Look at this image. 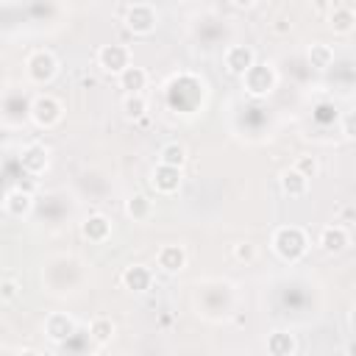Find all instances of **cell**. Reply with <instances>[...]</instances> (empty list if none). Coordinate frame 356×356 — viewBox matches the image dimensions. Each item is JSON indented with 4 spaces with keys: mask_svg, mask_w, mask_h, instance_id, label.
<instances>
[{
    "mask_svg": "<svg viewBox=\"0 0 356 356\" xmlns=\"http://www.w3.org/2000/svg\"><path fill=\"white\" fill-rule=\"evenodd\" d=\"M306 245H309V239H306L303 228H298V225H284V228H278L275 236H273L275 253H278L281 259H286V261H298V259L306 253Z\"/></svg>",
    "mask_w": 356,
    "mask_h": 356,
    "instance_id": "6da1fadb",
    "label": "cell"
},
{
    "mask_svg": "<svg viewBox=\"0 0 356 356\" xmlns=\"http://www.w3.org/2000/svg\"><path fill=\"white\" fill-rule=\"evenodd\" d=\"M275 81H278V75H275L273 64H259V61L242 75L245 92H248L250 97H264V95H270V92L275 89Z\"/></svg>",
    "mask_w": 356,
    "mask_h": 356,
    "instance_id": "7a4b0ae2",
    "label": "cell"
},
{
    "mask_svg": "<svg viewBox=\"0 0 356 356\" xmlns=\"http://www.w3.org/2000/svg\"><path fill=\"white\" fill-rule=\"evenodd\" d=\"M156 19H159V14L150 3H134L125 8V28L139 36H147L156 28Z\"/></svg>",
    "mask_w": 356,
    "mask_h": 356,
    "instance_id": "3957f363",
    "label": "cell"
},
{
    "mask_svg": "<svg viewBox=\"0 0 356 356\" xmlns=\"http://www.w3.org/2000/svg\"><path fill=\"white\" fill-rule=\"evenodd\" d=\"M31 117H33L36 125H42V128H53L56 122H61L64 108H61V103H58L53 95H39V97L31 103Z\"/></svg>",
    "mask_w": 356,
    "mask_h": 356,
    "instance_id": "277c9868",
    "label": "cell"
},
{
    "mask_svg": "<svg viewBox=\"0 0 356 356\" xmlns=\"http://www.w3.org/2000/svg\"><path fill=\"white\" fill-rule=\"evenodd\" d=\"M97 67H100L103 72L120 75L122 70L131 67V53H128V47H122V44H103V47L97 50Z\"/></svg>",
    "mask_w": 356,
    "mask_h": 356,
    "instance_id": "5b68a950",
    "label": "cell"
},
{
    "mask_svg": "<svg viewBox=\"0 0 356 356\" xmlns=\"http://www.w3.org/2000/svg\"><path fill=\"white\" fill-rule=\"evenodd\" d=\"M56 72H58V61H56L53 53H47V50H36V53H31V58H28V75H31L36 83H47V81H53Z\"/></svg>",
    "mask_w": 356,
    "mask_h": 356,
    "instance_id": "8992f818",
    "label": "cell"
},
{
    "mask_svg": "<svg viewBox=\"0 0 356 356\" xmlns=\"http://www.w3.org/2000/svg\"><path fill=\"white\" fill-rule=\"evenodd\" d=\"M253 64H256V53H253L250 47L234 44V47L225 50V70H228L231 75H245Z\"/></svg>",
    "mask_w": 356,
    "mask_h": 356,
    "instance_id": "52a82bcc",
    "label": "cell"
},
{
    "mask_svg": "<svg viewBox=\"0 0 356 356\" xmlns=\"http://www.w3.org/2000/svg\"><path fill=\"white\" fill-rule=\"evenodd\" d=\"M328 25H331L334 33L348 36V33L353 31V25H356V11H353V6H350V3H334V6H331V14H328Z\"/></svg>",
    "mask_w": 356,
    "mask_h": 356,
    "instance_id": "ba28073f",
    "label": "cell"
},
{
    "mask_svg": "<svg viewBox=\"0 0 356 356\" xmlns=\"http://www.w3.org/2000/svg\"><path fill=\"white\" fill-rule=\"evenodd\" d=\"M348 245H350V234H348L345 225L334 222V225H325V228L320 231V248H323L325 253H342Z\"/></svg>",
    "mask_w": 356,
    "mask_h": 356,
    "instance_id": "9c48e42d",
    "label": "cell"
},
{
    "mask_svg": "<svg viewBox=\"0 0 356 356\" xmlns=\"http://www.w3.org/2000/svg\"><path fill=\"white\" fill-rule=\"evenodd\" d=\"M44 334L53 339V342H64L75 334V320L70 314H61V312H53L44 317Z\"/></svg>",
    "mask_w": 356,
    "mask_h": 356,
    "instance_id": "30bf717a",
    "label": "cell"
},
{
    "mask_svg": "<svg viewBox=\"0 0 356 356\" xmlns=\"http://www.w3.org/2000/svg\"><path fill=\"white\" fill-rule=\"evenodd\" d=\"M178 186H181V170L164 167V164H159L153 170V189L159 195H172V192H178Z\"/></svg>",
    "mask_w": 356,
    "mask_h": 356,
    "instance_id": "8fae6325",
    "label": "cell"
},
{
    "mask_svg": "<svg viewBox=\"0 0 356 356\" xmlns=\"http://www.w3.org/2000/svg\"><path fill=\"white\" fill-rule=\"evenodd\" d=\"M156 261H159V267H161L164 273H181V270L186 267V250H184L181 245H164V248L159 250Z\"/></svg>",
    "mask_w": 356,
    "mask_h": 356,
    "instance_id": "7c38bea8",
    "label": "cell"
},
{
    "mask_svg": "<svg viewBox=\"0 0 356 356\" xmlns=\"http://www.w3.org/2000/svg\"><path fill=\"white\" fill-rule=\"evenodd\" d=\"M117 81H120V89H125V95H142V89L147 86V72L142 67L131 64L128 70H122L117 75Z\"/></svg>",
    "mask_w": 356,
    "mask_h": 356,
    "instance_id": "4fadbf2b",
    "label": "cell"
},
{
    "mask_svg": "<svg viewBox=\"0 0 356 356\" xmlns=\"http://www.w3.org/2000/svg\"><path fill=\"white\" fill-rule=\"evenodd\" d=\"M22 170L31 172V175H39L44 167H47V147L44 145H28L22 150Z\"/></svg>",
    "mask_w": 356,
    "mask_h": 356,
    "instance_id": "5bb4252c",
    "label": "cell"
},
{
    "mask_svg": "<svg viewBox=\"0 0 356 356\" xmlns=\"http://www.w3.org/2000/svg\"><path fill=\"white\" fill-rule=\"evenodd\" d=\"M3 206H6V211H8L11 217H25V214L31 211V206H33V197H31V192L11 189V192L6 195V200H3Z\"/></svg>",
    "mask_w": 356,
    "mask_h": 356,
    "instance_id": "9a60e30c",
    "label": "cell"
},
{
    "mask_svg": "<svg viewBox=\"0 0 356 356\" xmlns=\"http://www.w3.org/2000/svg\"><path fill=\"white\" fill-rule=\"evenodd\" d=\"M122 284L134 292H145L150 286V270L142 267V264H131L122 270Z\"/></svg>",
    "mask_w": 356,
    "mask_h": 356,
    "instance_id": "2e32d148",
    "label": "cell"
},
{
    "mask_svg": "<svg viewBox=\"0 0 356 356\" xmlns=\"http://www.w3.org/2000/svg\"><path fill=\"white\" fill-rule=\"evenodd\" d=\"M267 350H270V356H292L295 353V337L286 331H273L267 337Z\"/></svg>",
    "mask_w": 356,
    "mask_h": 356,
    "instance_id": "e0dca14e",
    "label": "cell"
},
{
    "mask_svg": "<svg viewBox=\"0 0 356 356\" xmlns=\"http://www.w3.org/2000/svg\"><path fill=\"white\" fill-rule=\"evenodd\" d=\"M108 231H111V222H108L103 214H95V217H89V220L81 225V234H83L86 239H92V242H103V239L108 236Z\"/></svg>",
    "mask_w": 356,
    "mask_h": 356,
    "instance_id": "ac0fdd59",
    "label": "cell"
},
{
    "mask_svg": "<svg viewBox=\"0 0 356 356\" xmlns=\"http://www.w3.org/2000/svg\"><path fill=\"white\" fill-rule=\"evenodd\" d=\"M184 161H186V147L178 145V142H167V145L161 147V153H159V164H164V167L181 170Z\"/></svg>",
    "mask_w": 356,
    "mask_h": 356,
    "instance_id": "d6986e66",
    "label": "cell"
},
{
    "mask_svg": "<svg viewBox=\"0 0 356 356\" xmlns=\"http://www.w3.org/2000/svg\"><path fill=\"white\" fill-rule=\"evenodd\" d=\"M281 189H284L289 197H300V195H306V189H309V178H303L298 170H286V172L281 175Z\"/></svg>",
    "mask_w": 356,
    "mask_h": 356,
    "instance_id": "ffe728a7",
    "label": "cell"
},
{
    "mask_svg": "<svg viewBox=\"0 0 356 356\" xmlns=\"http://www.w3.org/2000/svg\"><path fill=\"white\" fill-rule=\"evenodd\" d=\"M309 61H312V67H317V70L331 67V64H334V47H331V44H323V42H314V44L309 47Z\"/></svg>",
    "mask_w": 356,
    "mask_h": 356,
    "instance_id": "44dd1931",
    "label": "cell"
},
{
    "mask_svg": "<svg viewBox=\"0 0 356 356\" xmlns=\"http://www.w3.org/2000/svg\"><path fill=\"white\" fill-rule=\"evenodd\" d=\"M145 111H147L145 95H125V97H122V114H125L128 120H139Z\"/></svg>",
    "mask_w": 356,
    "mask_h": 356,
    "instance_id": "7402d4cb",
    "label": "cell"
},
{
    "mask_svg": "<svg viewBox=\"0 0 356 356\" xmlns=\"http://www.w3.org/2000/svg\"><path fill=\"white\" fill-rule=\"evenodd\" d=\"M125 211H128V217H134V220H147L150 211H153V203H150L145 195H134V197L125 203Z\"/></svg>",
    "mask_w": 356,
    "mask_h": 356,
    "instance_id": "603a6c76",
    "label": "cell"
},
{
    "mask_svg": "<svg viewBox=\"0 0 356 356\" xmlns=\"http://www.w3.org/2000/svg\"><path fill=\"white\" fill-rule=\"evenodd\" d=\"M111 337H114V323H111L108 317H97V320H92V339H95L97 345L111 342Z\"/></svg>",
    "mask_w": 356,
    "mask_h": 356,
    "instance_id": "cb8c5ba5",
    "label": "cell"
},
{
    "mask_svg": "<svg viewBox=\"0 0 356 356\" xmlns=\"http://www.w3.org/2000/svg\"><path fill=\"white\" fill-rule=\"evenodd\" d=\"M19 298V284L14 281V278H3L0 281V300L3 303H11V300H17Z\"/></svg>",
    "mask_w": 356,
    "mask_h": 356,
    "instance_id": "d4e9b609",
    "label": "cell"
},
{
    "mask_svg": "<svg viewBox=\"0 0 356 356\" xmlns=\"http://www.w3.org/2000/svg\"><path fill=\"white\" fill-rule=\"evenodd\" d=\"M292 170H298L303 178H312L317 172V161H314V156H298V161H295Z\"/></svg>",
    "mask_w": 356,
    "mask_h": 356,
    "instance_id": "484cf974",
    "label": "cell"
},
{
    "mask_svg": "<svg viewBox=\"0 0 356 356\" xmlns=\"http://www.w3.org/2000/svg\"><path fill=\"white\" fill-rule=\"evenodd\" d=\"M234 259H239V261H253V259H256V245H253V242H239V245H234Z\"/></svg>",
    "mask_w": 356,
    "mask_h": 356,
    "instance_id": "4316f807",
    "label": "cell"
},
{
    "mask_svg": "<svg viewBox=\"0 0 356 356\" xmlns=\"http://www.w3.org/2000/svg\"><path fill=\"white\" fill-rule=\"evenodd\" d=\"M289 28H292V22H289L286 17H278V19L273 22V31H275V33H286Z\"/></svg>",
    "mask_w": 356,
    "mask_h": 356,
    "instance_id": "83f0119b",
    "label": "cell"
},
{
    "mask_svg": "<svg viewBox=\"0 0 356 356\" xmlns=\"http://www.w3.org/2000/svg\"><path fill=\"white\" fill-rule=\"evenodd\" d=\"M19 356H42V353H39V350H31V348H28V350H22Z\"/></svg>",
    "mask_w": 356,
    "mask_h": 356,
    "instance_id": "f1b7e54d",
    "label": "cell"
},
{
    "mask_svg": "<svg viewBox=\"0 0 356 356\" xmlns=\"http://www.w3.org/2000/svg\"><path fill=\"white\" fill-rule=\"evenodd\" d=\"M97 356H108V353H97Z\"/></svg>",
    "mask_w": 356,
    "mask_h": 356,
    "instance_id": "f546056e",
    "label": "cell"
}]
</instances>
